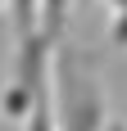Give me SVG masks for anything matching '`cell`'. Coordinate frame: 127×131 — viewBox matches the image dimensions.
Returning a JSON list of instances; mask_svg holds the SVG:
<instances>
[{"mask_svg":"<svg viewBox=\"0 0 127 131\" xmlns=\"http://www.w3.org/2000/svg\"><path fill=\"white\" fill-rule=\"evenodd\" d=\"M23 131H59V127H55V77H50V86L37 95L32 113L23 118Z\"/></svg>","mask_w":127,"mask_h":131,"instance_id":"7a4b0ae2","label":"cell"},{"mask_svg":"<svg viewBox=\"0 0 127 131\" xmlns=\"http://www.w3.org/2000/svg\"><path fill=\"white\" fill-rule=\"evenodd\" d=\"M109 100L95 68V54L63 45L55 50V127L59 131H104L109 127Z\"/></svg>","mask_w":127,"mask_h":131,"instance_id":"6da1fadb","label":"cell"},{"mask_svg":"<svg viewBox=\"0 0 127 131\" xmlns=\"http://www.w3.org/2000/svg\"><path fill=\"white\" fill-rule=\"evenodd\" d=\"M9 14H14V32L23 36L41 23V0H9Z\"/></svg>","mask_w":127,"mask_h":131,"instance_id":"3957f363","label":"cell"},{"mask_svg":"<svg viewBox=\"0 0 127 131\" xmlns=\"http://www.w3.org/2000/svg\"><path fill=\"white\" fill-rule=\"evenodd\" d=\"M109 45L127 50V0H114V23H109Z\"/></svg>","mask_w":127,"mask_h":131,"instance_id":"277c9868","label":"cell"}]
</instances>
